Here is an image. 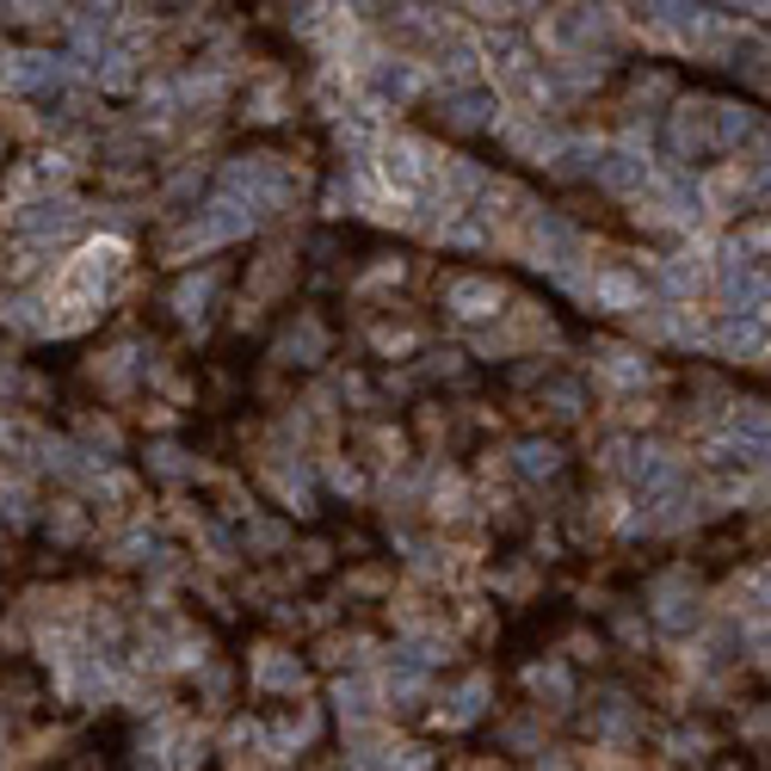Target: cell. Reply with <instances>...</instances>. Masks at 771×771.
I'll list each match as a JSON object with an SVG mask.
<instances>
[{
  "label": "cell",
  "mask_w": 771,
  "mask_h": 771,
  "mask_svg": "<svg viewBox=\"0 0 771 771\" xmlns=\"http://www.w3.org/2000/svg\"><path fill=\"white\" fill-rule=\"evenodd\" d=\"M13 223H19V235L26 241H38V247H50V241H62L68 228L80 223V204L75 198H62V192H43V198H31V204H19L13 211Z\"/></svg>",
  "instance_id": "1"
},
{
  "label": "cell",
  "mask_w": 771,
  "mask_h": 771,
  "mask_svg": "<svg viewBox=\"0 0 771 771\" xmlns=\"http://www.w3.org/2000/svg\"><path fill=\"white\" fill-rule=\"evenodd\" d=\"M118 266H124V247H118V241H99V247H87L75 266H68L62 296H68V303H87L94 291H106V284L118 279Z\"/></svg>",
  "instance_id": "3"
},
{
  "label": "cell",
  "mask_w": 771,
  "mask_h": 771,
  "mask_svg": "<svg viewBox=\"0 0 771 771\" xmlns=\"http://www.w3.org/2000/svg\"><path fill=\"white\" fill-rule=\"evenodd\" d=\"M62 75H68V68L56 62V56H43V50L0 56V87H7V94H38V99H50L56 87H62Z\"/></svg>",
  "instance_id": "2"
},
{
  "label": "cell",
  "mask_w": 771,
  "mask_h": 771,
  "mask_svg": "<svg viewBox=\"0 0 771 771\" xmlns=\"http://www.w3.org/2000/svg\"><path fill=\"white\" fill-rule=\"evenodd\" d=\"M0 500H7V519H31V494L19 488V481H7V488H0Z\"/></svg>",
  "instance_id": "4"
}]
</instances>
